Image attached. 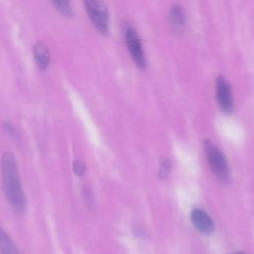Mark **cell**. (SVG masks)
<instances>
[{
  "label": "cell",
  "mask_w": 254,
  "mask_h": 254,
  "mask_svg": "<svg viewBox=\"0 0 254 254\" xmlns=\"http://www.w3.org/2000/svg\"><path fill=\"white\" fill-rule=\"evenodd\" d=\"M1 170L6 199L15 212L22 213L26 207V196L22 189L17 161L11 152H6L2 155Z\"/></svg>",
  "instance_id": "cell-1"
},
{
  "label": "cell",
  "mask_w": 254,
  "mask_h": 254,
  "mask_svg": "<svg viewBox=\"0 0 254 254\" xmlns=\"http://www.w3.org/2000/svg\"><path fill=\"white\" fill-rule=\"evenodd\" d=\"M203 148L211 172L219 181L226 182L229 179V167L224 155L209 140L204 141Z\"/></svg>",
  "instance_id": "cell-2"
},
{
  "label": "cell",
  "mask_w": 254,
  "mask_h": 254,
  "mask_svg": "<svg viewBox=\"0 0 254 254\" xmlns=\"http://www.w3.org/2000/svg\"><path fill=\"white\" fill-rule=\"evenodd\" d=\"M83 4L94 28L99 33L106 34L109 26V15L104 0H83Z\"/></svg>",
  "instance_id": "cell-3"
},
{
  "label": "cell",
  "mask_w": 254,
  "mask_h": 254,
  "mask_svg": "<svg viewBox=\"0 0 254 254\" xmlns=\"http://www.w3.org/2000/svg\"><path fill=\"white\" fill-rule=\"evenodd\" d=\"M125 42L130 57L139 68L146 67V59L143 51V47L137 32L129 27L125 30Z\"/></svg>",
  "instance_id": "cell-4"
},
{
  "label": "cell",
  "mask_w": 254,
  "mask_h": 254,
  "mask_svg": "<svg viewBox=\"0 0 254 254\" xmlns=\"http://www.w3.org/2000/svg\"><path fill=\"white\" fill-rule=\"evenodd\" d=\"M215 94L221 111L225 114H231L234 108L231 86L228 80L222 75L217 76L215 80Z\"/></svg>",
  "instance_id": "cell-5"
},
{
  "label": "cell",
  "mask_w": 254,
  "mask_h": 254,
  "mask_svg": "<svg viewBox=\"0 0 254 254\" xmlns=\"http://www.w3.org/2000/svg\"><path fill=\"white\" fill-rule=\"evenodd\" d=\"M190 219L194 227L204 234H211L214 230V223L210 216L200 208H193L190 213Z\"/></svg>",
  "instance_id": "cell-6"
},
{
  "label": "cell",
  "mask_w": 254,
  "mask_h": 254,
  "mask_svg": "<svg viewBox=\"0 0 254 254\" xmlns=\"http://www.w3.org/2000/svg\"><path fill=\"white\" fill-rule=\"evenodd\" d=\"M33 53H34V59L38 67L41 70H46L49 67L50 62H51V54L47 45L39 41L34 46Z\"/></svg>",
  "instance_id": "cell-7"
},
{
  "label": "cell",
  "mask_w": 254,
  "mask_h": 254,
  "mask_svg": "<svg viewBox=\"0 0 254 254\" xmlns=\"http://www.w3.org/2000/svg\"><path fill=\"white\" fill-rule=\"evenodd\" d=\"M170 23L174 30L181 32L186 26V16L183 8L176 4L170 10Z\"/></svg>",
  "instance_id": "cell-8"
},
{
  "label": "cell",
  "mask_w": 254,
  "mask_h": 254,
  "mask_svg": "<svg viewBox=\"0 0 254 254\" xmlns=\"http://www.w3.org/2000/svg\"><path fill=\"white\" fill-rule=\"evenodd\" d=\"M0 254H20L11 237L0 226Z\"/></svg>",
  "instance_id": "cell-9"
},
{
  "label": "cell",
  "mask_w": 254,
  "mask_h": 254,
  "mask_svg": "<svg viewBox=\"0 0 254 254\" xmlns=\"http://www.w3.org/2000/svg\"><path fill=\"white\" fill-rule=\"evenodd\" d=\"M54 7L64 16H71L72 15V6L70 0H51Z\"/></svg>",
  "instance_id": "cell-10"
},
{
  "label": "cell",
  "mask_w": 254,
  "mask_h": 254,
  "mask_svg": "<svg viewBox=\"0 0 254 254\" xmlns=\"http://www.w3.org/2000/svg\"><path fill=\"white\" fill-rule=\"evenodd\" d=\"M171 168H172V164L168 159H164L159 167L158 170V176L160 179H165L171 172Z\"/></svg>",
  "instance_id": "cell-11"
},
{
  "label": "cell",
  "mask_w": 254,
  "mask_h": 254,
  "mask_svg": "<svg viewBox=\"0 0 254 254\" xmlns=\"http://www.w3.org/2000/svg\"><path fill=\"white\" fill-rule=\"evenodd\" d=\"M3 129L4 131L14 140H19V134L17 129L10 123V122H4L3 123Z\"/></svg>",
  "instance_id": "cell-12"
},
{
  "label": "cell",
  "mask_w": 254,
  "mask_h": 254,
  "mask_svg": "<svg viewBox=\"0 0 254 254\" xmlns=\"http://www.w3.org/2000/svg\"><path fill=\"white\" fill-rule=\"evenodd\" d=\"M72 170H73V173H74L76 176L80 177V176H82V175L85 173V171H86V166H85V164H84L83 162L78 161V160H75V161L72 163Z\"/></svg>",
  "instance_id": "cell-13"
},
{
  "label": "cell",
  "mask_w": 254,
  "mask_h": 254,
  "mask_svg": "<svg viewBox=\"0 0 254 254\" xmlns=\"http://www.w3.org/2000/svg\"><path fill=\"white\" fill-rule=\"evenodd\" d=\"M83 196L87 203H92V193L88 189L83 190Z\"/></svg>",
  "instance_id": "cell-14"
},
{
  "label": "cell",
  "mask_w": 254,
  "mask_h": 254,
  "mask_svg": "<svg viewBox=\"0 0 254 254\" xmlns=\"http://www.w3.org/2000/svg\"><path fill=\"white\" fill-rule=\"evenodd\" d=\"M232 254H246L244 252H236V253H232Z\"/></svg>",
  "instance_id": "cell-15"
}]
</instances>
